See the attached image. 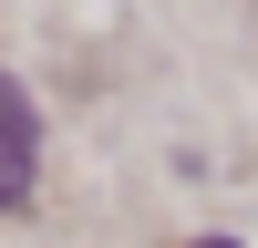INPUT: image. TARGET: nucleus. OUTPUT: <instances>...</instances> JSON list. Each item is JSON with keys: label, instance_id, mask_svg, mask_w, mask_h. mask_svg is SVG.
Here are the masks:
<instances>
[{"label": "nucleus", "instance_id": "obj_1", "mask_svg": "<svg viewBox=\"0 0 258 248\" xmlns=\"http://www.w3.org/2000/svg\"><path fill=\"white\" fill-rule=\"evenodd\" d=\"M31 165H41V124H31V103H21V83L0 73V207H21Z\"/></svg>", "mask_w": 258, "mask_h": 248}, {"label": "nucleus", "instance_id": "obj_2", "mask_svg": "<svg viewBox=\"0 0 258 248\" xmlns=\"http://www.w3.org/2000/svg\"><path fill=\"white\" fill-rule=\"evenodd\" d=\"M197 248H238V238H197Z\"/></svg>", "mask_w": 258, "mask_h": 248}]
</instances>
